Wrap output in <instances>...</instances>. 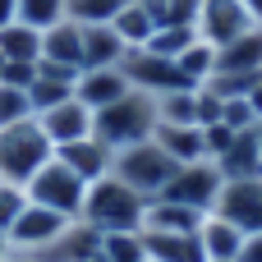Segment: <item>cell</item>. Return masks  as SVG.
<instances>
[{
  "mask_svg": "<svg viewBox=\"0 0 262 262\" xmlns=\"http://www.w3.org/2000/svg\"><path fill=\"white\" fill-rule=\"evenodd\" d=\"M64 230H69V216H60V212H51V207L28 203V207L18 212L14 230L5 235V244H9V249H18V253H41V249H51Z\"/></svg>",
  "mask_w": 262,
  "mask_h": 262,
  "instance_id": "52a82bcc",
  "label": "cell"
},
{
  "mask_svg": "<svg viewBox=\"0 0 262 262\" xmlns=\"http://www.w3.org/2000/svg\"><path fill=\"white\" fill-rule=\"evenodd\" d=\"M157 147L175 161V166H193V161H207V138H203V124H157Z\"/></svg>",
  "mask_w": 262,
  "mask_h": 262,
  "instance_id": "5bb4252c",
  "label": "cell"
},
{
  "mask_svg": "<svg viewBox=\"0 0 262 262\" xmlns=\"http://www.w3.org/2000/svg\"><path fill=\"white\" fill-rule=\"evenodd\" d=\"M41 60H55V64L83 69V28H78L74 18L46 28V32H41Z\"/></svg>",
  "mask_w": 262,
  "mask_h": 262,
  "instance_id": "44dd1931",
  "label": "cell"
},
{
  "mask_svg": "<svg viewBox=\"0 0 262 262\" xmlns=\"http://www.w3.org/2000/svg\"><path fill=\"white\" fill-rule=\"evenodd\" d=\"M221 170H216V161H193V166H180L175 170V180L161 189V198H170V203H184V207H193V212H212L216 207V198H221Z\"/></svg>",
  "mask_w": 262,
  "mask_h": 262,
  "instance_id": "8992f818",
  "label": "cell"
},
{
  "mask_svg": "<svg viewBox=\"0 0 262 262\" xmlns=\"http://www.w3.org/2000/svg\"><path fill=\"white\" fill-rule=\"evenodd\" d=\"M0 262H46V258H41V253H18V249H9Z\"/></svg>",
  "mask_w": 262,
  "mask_h": 262,
  "instance_id": "74e56055",
  "label": "cell"
},
{
  "mask_svg": "<svg viewBox=\"0 0 262 262\" xmlns=\"http://www.w3.org/2000/svg\"><path fill=\"white\" fill-rule=\"evenodd\" d=\"M69 97H74V83H60V78H46V74H37V78H32V88H28L32 115H41V111H51V106L69 101Z\"/></svg>",
  "mask_w": 262,
  "mask_h": 262,
  "instance_id": "f546056e",
  "label": "cell"
},
{
  "mask_svg": "<svg viewBox=\"0 0 262 262\" xmlns=\"http://www.w3.org/2000/svg\"><path fill=\"white\" fill-rule=\"evenodd\" d=\"M28 203H37V207H51V212H60V216H69V221H78V212H83V198H88V184L60 161V157H51L28 184Z\"/></svg>",
  "mask_w": 262,
  "mask_h": 262,
  "instance_id": "5b68a950",
  "label": "cell"
},
{
  "mask_svg": "<svg viewBox=\"0 0 262 262\" xmlns=\"http://www.w3.org/2000/svg\"><path fill=\"white\" fill-rule=\"evenodd\" d=\"M216 74H262V28H249L230 46H216Z\"/></svg>",
  "mask_w": 262,
  "mask_h": 262,
  "instance_id": "ffe728a7",
  "label": "cell"
},
{
  "mask_svg": "<svg viewBox=\"0 0 262 262\" xmlns=\"http://www.w3.org/2000/svg\"><path fill=\"white\" fill-rule=\"evenodd\" d=\"M239 5L249 9V18H253V23H258V28H262V0H239Z\"/></svg>",
  "mask_w": 262,
  "mask_h": 262,
  "instance_id": "f35d334b",
  "label": "cell"
},
{
  "mask_svg": "<svg viewBox=\"0 0 262 262\" xmlns=\"http://www.w3.org/2000/svg\"><path fill=\"white\" fill-rule=\"evenodd\" d=\"M111 28H115V32H120V41L134 51V46H147V41H152L157 18L147 14V5H143V0H129V5H124V9L111 18Z\"/></svg>",
  "mask_w": 262,
  "mask_h": 262,
  "instance_id": "d4e9b609",
  "label": "cell"
},
{
  "mask_svg": "<svg viewBox=\"0 0 262 262\" xmlns=\"http://www.w3.org/2000/svg\"><path fill=\"white\" fill-rule=\"evenodd\" d=\"M175 69L184 74V83H189V88H203V83H212V74H216V46L198 37L193 46H184V51L175 55Z\"/></svg>",
  "mask_w": 262,
  "mask_h": 262,
  "instance_id": "484cf974",
  "label": "cell"
},
{
  "mask_svg": "<svg viewBox=\"0 0 262 262\" xmlns=\"http://www.w3.org/2000/svg\"><path fill=\"white\" fill-rule=\"evenodd\" d=\"M244 101L253 106V115H258V120H262V74H258V78H253V88H249V97H244Z\"/></svg>",
  "mask_w": 262,
  "mask_h": 262,
  "instance_id": "8d00e7d4",
  "label": "cell"
},
{
  "mask_svg": "<svg viewBox=\"0 0 262 262\" xmlns=\"http://www.w3.org/2000/svg\"><path fill=\"white\" fill-rule=\"evenodd\" d=\"M28 207V189L23 184H9V180H0V235H9L14 230V221H18V212Z\"/></svg>",
  "mask_w": 262,
  "mask_h": 262,
  "instance_id": "836d02e7",
  "label": "cell"
},
{
  "mask_svg": "<svg viewBox=\"0 0 262 262\" xmlns=\"http://www.w3.org/2000/svg\"><path fill=\"white\" fill-rule=\"evenodd\" d=\"M37 124H41V134L51 138V147H69V143H78V138H92V111H88L78 97H69V101L41 111Z\"/></svg>",
  "mask_w": 262,
  "mask_h": 262,
  "instance_id": "7c38bea8",
  "label": "cell"
},
{
  "mask_svg": "<svg viewBox=\"0 0 262 262\" xmlns=\"http://www.w3.org/2000/svg\"><path fill=\"white\" fill-rule=\"evenodd\" d=\"M198 37L212 46H230L235 37H244L249 28H258L249 18V9L239 0H198V18H193Z\"/></svg>",
  "mask_w": 262,
  "mask_h": 262,
  "instance_id": "ba28073f",
  "label": "cell"
},
{
  "mask_svg": "<svg viewBox=\"0 0 262 262\" xmlns=\"http://www.w3.org/2000/svg\"><path fill=\"white\" fill-rule=\"evenodd\" d=\"M143 212H147V198L134 193L129 184H120L115 175H106V180L88 184L78 221H88L101 235H115V230H143Z\"/></svg>",
  "mask_w": 262,
  "mask_h": 262,
  "instance_id": "6da1fadb",
  "label": "cell"
},
{
  "mask_svg": "<svg viewBox=\"0 0 262 262\" xmlns=\"http://www.w3.org/2000/svg\"><path fill=\"white\" fill-rule=\"evenodd\" d=\"M51 157H55V147H51V138L41 134L37 115L23 120V124L0 129V180H9V184H28Z\"/></svg>",
  "mask_w": 262,
  "mask_h": 262,
  "instance_id": "277c9868",
  "label": "cell"
},
{
  "mask_svg": "<svg viewBox=\"0 0 262 262\" xmlns=\"http://www.w3.org/2000/svg\"><path fill=\"white\" fill-rule=\"evenodd\" d=\"M239 262H262V230H258V235H244V249H239Z\"/></svg>",
  "mask_w": 262,
  "mask_h": 262,
  "instance_id": "e575fe53",
  "label": "cell"
},
{
  "mask_svg": "<svg viewBox=\"0 0 262 262\" xmlns=\"http://www.w3.org/2000/svg\"><path fill=\"white\" fill-rule=\"evenodd\" d=\"M198 244H203V258L207 262H239V249H244V230L230 226L226 216L207 212L203 226H198Z\"/></svg>",
  "mask_w": 262,
  "mask_h": 262,
  "instance_id": "9a60e30c",
  "label": "cell"
},
{
  "mask_svg": "<svg viewBox=\"0 0 262 262\" xmlns=\"http://www.w3.org/2000/svg\"><path fill=\"white\" fill-rule=\"evenodd\" d=\"M5 253H9V244H5V235H0V258H5Z\"/></svg>",
  "mask_w": 262,
  "mask_h": 262,
  "instance_id": "60d3db41",
  "label": "cell"
},
{
  "mask_svg": "<svg viewBox=\"0 0 262 262\" xmlns=\"http://www.w3.org/2000/svg\"><path fill=\"white\" fill-rule=\"evenodd\" d=\"M120 69H124L129 83H134L138 92H147V97L170 92V88H189L184 74L175 69V60H166V55H157V51H147V46H134V51L120 60Z\"/></svg>",
  "mask_w": 262,
  "mask_h": 262,
  "instance_id": "9c48e42d",
  "label": "cell"
},
{
  "mask_svg": "<svg viewBox=\"0 0 262 262\" xmlns=\"http://www.w3.org/2000/svg\"><path fill=\"white\" fill-rule=\"evenodd\" d=\"M198 41V28L193 23H170V28H157L152 32V41H147V51H157V55H166V60H175L184 46H193Z\"/></svg>",
  "mask_w": 262,
  "mask_h": 262,
  "instance_id": "f1b7e54d",
  "label": "cell"
},
{
  "mask_svg": "<svg viewBox=\"0 0 262 262\" xmlns=\"http://www.w3.org/2000/svg\"><path fill=\"white\" fill-rule=\"evenodd\" d=\"M134 92V83H129V74L120 69V64H106V69H83L78 74V83H74V97L97 115V111H106L111 101H120V97H129Z\"/></svg>",
  "mask_w": 262,
  "mask_h": 262,
  "instance_id": "8fae6325",
  "label": "cell"
},
{
  "mask_svg": "<svg viewBox=\"0 0 262 262\" xmlns=\"http://www.w3.org/2000/svg\"><path fill=\"white\" fill-rule=\"evenodd\" d=\"M207 212H193L184 203H170V198H152L147 212H143V230H157V235H198Z\"/></svg>",
  "mask_w": 262,
  "mask_h": 262,
  "instance_id": "2e32d148",
  "label": "cell"
},
{
  "mask_svg": "<svg viewBox=\"0 0 262 262\" xmlns=\"http://www.w3.org/2000/svg\"><path fill=\"white\" fill-rule=\"evenodd\" d=\"M129 0H69V18L74 23H111Z\"/></svg>",
  "mask_w": 262,
  "mask_h": 262,
  "instance_id": "d6a6232c",
  "label": "cell"
},
{
  "mask_svg": "<svg viewBox=\"0 0 262 262\" xmlns=\"http://www.w3.org/2000/svg\"><path fill=\"white\" fill-rule=\"evenodd\" d=\"M0 69H5V55H0Z\"/></svg>",
  "mask_w": 262,
  "mask_h": 262,
  "instance_id": "7bdbcfd3",
  "label": "cell"
},
{
  "mask_svg": "<svg viewBox=\"0 0 262 262\" xmlns=\"http://www.w3.org/2000/svg\"><path fill=\"white\" fill-rule=\"evenodd\" d=\"M147 14L157 18V28H170V23H193L198 18V0H143Z\"/></svg>",
  "mask_w": 262,
  "mask_h": 262,
  "instance_id": "1f68e13d",
  "label": "cell"
},
{
  "mask_svg": "<svg viewBox=\"0 0 262 262\" xmlns=\"http://www.w3.org/2000/svg\"><path fill=\"white\" fill-rule=\"evenodd\" d=\"M143 253H147V262H207L198 235H157V230H143Z\"/></svg>",
  "mask_w": 262,
  "mask_h": 262,
  "instance_id": "7402d4cb",
  "label": "cell"
},
{
  "mask_svg": "<svg viewBox=\"0 0 262 262\" xmlns=\"http://www.w3.org/2000/svg\"><path fill=\"white\" fill-rule=\"evenodd\" d=\"M97 253H101V230H92L88 221H69V230L51 249H41L46 262H92Z\"/></svg>",
  "mask_w": 262,
  "mask_h": 262,
  "instance_id": "d6986e66",
  "label": "cell"
},
{
  "mask_svg": "<svg viewBox=\"0 0 262 262\" xmlns=\"http://www.w3.org/2000/svg\"><path fill=\"white\" fill-rule=\"evenodd\" d=\"M101 258L106 262H147V253H143V230L101 235Z\"/></svg>",
  "mask_w": 262,
  "mask_h": 262,
  "instance_id": "83f0119b",
  "label": "cell"
},
{
  "mask_svg": "<svg viewBox=\"0 0 262 262\" xmlns=\"http://www.w3.org/2000/svg\"><path fill=\"white\" fill-rule=\"evenodd\" d=\"M92 262H106V258H101V253H97V258H92Z\"/></svg>",
  "mask_w": 262,
  "mask_h": 262,
  "instance_id": "b9f144b4",
  "label": "cell"
},
{
  "mask_svg": "<svg viewBox=\"0 0 262 262\" xmlns=\"http://www.w3.org/2000/svg\"><path fill=\"white\" fill-rule=\"evenodd\" d=\"M18 23V0H0V28Z\"/></svg>",
  "mask_w": 262,
  "mask_h": 262,
  "instance_id": "d590c367",
  "label": "cell"
},
{
  "mask_svg": "<svg viewBox=\"0 0 262 262\" xmlns=\"http://www.w3.org/2000/svg\"><path fill=\"white\" fill-rule=\"evenodd\" d=\"M23 120H32L28 88H9V83H0V129H9V124H23Z\"/></svg>",
  "mask_w": 262,
  "mask_h": 262,
  "instance_id": "4dcf8cb0",
  "label": "cell"
},
{
  "mask_svg": "<svg viewBox=\"0 0 262 262\" xmlns=\"http://www.w3.org/2000/svg\"><path fill=\"white\" fill-rule=\"evenodd\" d=\"M152 134H157V101L147 92H138V88L92 115V138H101L111 152L134 147V143H147Z\"/></svg>",
  "mask_w": 262,
  "mask_h": 262,
  "instance_id": "7a4b0ae2",
  "label": "cell"
},
{
  "mask_svg": "<svg viewBox=\"0 0 262 262\" xmlns=\"http://www.w3.org/2000/svg\"><path fill=\"white\" fill-rule=\"evenodd\" d=\"M212 212L226 216L230 226H239L244 235H258L262 230V175L258 180H226Z\"/></svg>",
  "mask_w": 262,
  "mask_h": 262,
  "instance_id": "30bf717a",
  "label": "cell"
},
{
  "mask_svg": "<svg viewBox=\"0 0 262 262\" xmlns=\"http://www.w3.org/2000/svg\"><path fill=\"white\" fill-rule=\"evenodd\" d=\"M64 18H69V0H18V23H28L37 32H46Z\"/></svg>",
  "mask_w": 262,
  "mask_h": 262,
  "instance_id": "4316f807",
  "label": "cell"
},
{
  "mask_svg": "<svg viewBox=\"0 0 262 262\" xmlns=\"http://www.w3.org/2000/svg\"><path fill=\"white\" fill-rule=\"evenodd\" d=\"M175 161L157 147V138H147V143H134V147H120L115 152V161H111V175L120 180V184H129L134 193H143L147 203L152 198H161V189L175 180Z\"/></svg>",
  "mask_w": 262,
  "mask_h": 262,
  "instance_id": "3957f363",
  "label": "cell"
},
{
  "mask_svg": "<svg viewBox=\"0 0 262 262\" xmlns=\"http://www.w3.org/2000/svg\"><path fill=\"white\" fill-rule=\"evenodd\" d=\"M78 28H83V69H106L129 55V46L111 23H78Z\"/></svg>",
  "mask_w": 262,
  "mask_h": 262,
  "instance_id": "ac0fdd59",
  "label": "cell"
},
{
  "mask_svg": "<svg viewBox=\"0 0 262 262\" xmlns=\"http://www.w3.org/2000/svg\"><path fill=\"white\" fill-rule=\"evenodd\" d=\"M0 55H5V64H37L41 60V32L28 23L0 28Z\"/></svg>",
  "mask_w": 262,
  "mask_h": 262,
  "instance_id": "cb8c5ba5",
  "label": "cell"
},
{
  "mask_svg": "<svg viewBox=\"0 0 262 262\" xmlns=\"http://www.w3.org/2000/svg\"><path fill=\"white\" fill-rule=\"evenodd\" d=\"M157 124H198V101L203 92L198 88H170V92H157Z\"/></svg>",
  "mask_w": 262,
  "mask_h": 262,
  "instance_id": "603a6c76",
  "label": "cell"
},
{
  "mask_svg": "<svg viewBox=\"0 0 262 262\" xmlns=\"http://www.w3.org/2000/svg\"><path fill=\"white\" fill-rule=\"evenodd\" d=\"M216 170H221V180H258V175H262L258 134H253V129L235 134V143H230V147L216 157Z\"/></svg>",
  "mask_w": 262,
  "mask_h": 262,
  "instance_id": "e0dca14e",
  "label": "cell"
},
{
  "mask_svg": "<svg viewBox=\"0 0 262 262\" xmlns=\"http://www.w3.org/2000/svg\"><path fill=\"white\" fill-rule=\"evenodd\" d=\"M55 157H60L83 184L106 180V175H111V161H115V152H111L101 138H78V143H69V147H55Z\"/></svg>",
  "mask_w": 262,
  "mask_h": 262,
  "instance_id": "4fadbf2b",
  "label": "cell"
},
{
  "mask_svg": "<svg viewBox=\"0 0 262 262\" xmlns=\"http://www.w3.org/2000/svg\"><path fill=\"white\" fill-rule=\"evenodd\" d=\"M253 134H258V147H262V120H258V124H253Z\"/></svg>",
  "mask_w": 262,
  "mask_h": 262,
  "instance_id": "ab89813d",
  "label": "cell"
}]
</instances>
